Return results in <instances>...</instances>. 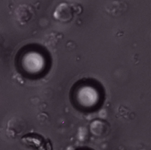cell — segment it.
<instances>
[{"label":"cell","mask_w":151,"mask_h":150,"mask_svg":"<svg viewBox=\"0 0 151 150\" xmlns=\"http://www.w3.org/2000/svg\"><path fill=\"white\" fill-rule=\"evenodd\" d=\"M83 9L82 6L77 3L62 2L55 9L53 16L59 22H69L80 15L83 12Z\"/></svg>","instance_id":"obj_1"},{"label":"cell","mask_w":151,"mask_h":150,"mask_svg":"<svg viewBox=\"0 0 151 150\" xmlns=\"http://www.w3.org/2000/svg\"><path fill=\"white\" fill-rule=\"evenodd\" d=\"M22 140L29 147L35 150H52L51 141L36 132L27 133L22 137Z\"/></svg>","instance_id":"obj_2"},{"label":"cell","mask_w":151,"mask_h":150,"mask_svg":"<svg viewBox=\"0 0 151 150\" xmlns=\"http://www.w3.org/2000/svg\"><path fill=\"white\" fill-rule=\"evenodd\" d=\"M35 14L32 6L27 4H21L15 11L16 19L22 25L31 22L35 17Z\"/></svg>","instance_id":"obj_3"},{"label":"cell","mask_w":151,"mask_h":150,"mask_svg":"<svg viewBox=\"0 0 151 150\" xmlns=\"http://www.w3.org/2000/svg\"><path fill=\"white\" fill-rule=\"evenodd\" d=\"M128 5L123 0H113L105 6V11L112 17H119L127 11Z\"/></svg>","instance_id":"obj_4"}]
</instances>
